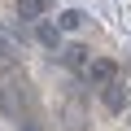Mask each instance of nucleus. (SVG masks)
Masks as SVG:
<instances>
[{"instance_id": "obj_8", "label": "nucleus", "mask_w": 131, "mask_h": 131, "mask_svg": "<svg viewBox=\"0 0 131 131\" xmlns=\"http://www.w3.org/2000/svg\"><path fill=\"white\" fill-rule=\"evenodd\" d=\"M127 101H131V92H127Z\"/></svg>"}, {"instance_id": "obj_3", "label": "nucleus", "mask_w": 131, "mask_h": 131, "mask_svg": "<svg viewBox=\"0 0 131 131\" xmlns=\"http://www.w3.org/2000/svg\"><path fill=\"white\" fill-rule=\"evenodd\" d=\"M48 5H52V0H18V5H13V13H18L22 22H39V18L48 13Z\"/></svg>"}, {"instance_id": "obj_6", "label": "nucleus", "mask_w": 131, "mask_h": 131, "mask_svg": "<svg viewBox=\"0 0 131 131\" xmlns=\"http://www.w3.org/2000/svg\"><path fill=\"white\" fill-rule=\"evenodd\" d=\"M35 35H39V44H44L48 52H52V48H61V31H57L52 22H39V26H35Z\"/></svg>"}, {"instance_id": "obj_1", "label": "nucleus", "mask_w": 131, "mask_h": 131, "mask_svg": "<svg viewBox=\"0 0 131 131\" xmlns=\"http://www.w3.org/2000/svg\"><path fill=\"white\" fill-rule=\"evenodd\" d=\"M88 83H96V88H105V83H114L118 79V61H109V57H96V61H88Z\"/></svg>"}, {"instance_id": "obj_2", "label": "nucleus", "mask_w": 131, "mask_h": 131, "mask_svg": "<svg viewBox=\"0 0 131 131\" xmlns=\"http://www.w3.org/2000/svg\"><path fill=\"white\" fill-rule=\"evenodd\" d=\"M61 61L70 66L74 74H83V70H88V61H92V52H88L83 44H66V48H61Z\"/></svg>"}, {"instance_id": "obj_5", "label": "nucleus", "mask_w": 131, "mask_h": 131, "mask_svg": "<svg viewBox=\"0 0 131 131\" xmlns=\"http://www.w3.org/2000/svg\"><path fill=\"white\" fill-rule=\"evenodd\" d=\"M52 26H57V31H79V26H83V9H61Z\"/></svg>"}, {"instance_id": "obj_7", "label": "nucleus", "mask_w": 131, "mask_h": 131, "mask_svg": "<svg viewBox=\"0 0 131 131\" xmlns=\"http://www.w3.org/2000/svg\"><path fill=\"white\" fill-rule=\"evenodd\" d=\"M13 57H18V39L9 35L5 22H0V61H13Z\"/></svg>"}, {"instance_id": "obj_4", "label": "nucleus", "mask_w": 131, "mask_h": 131, "mask_svg": "<svg viewBox=\"0 0 131 131\" xmlns=\"http://www.w3.org/2000/svg\"><path fill=\"white\" fill-rule=\"evenodd\" d=\"M101 101H105V109H109V114H122V109H127V92L118 88V79L101 88Z\"/></svg>"}]
</instances>
